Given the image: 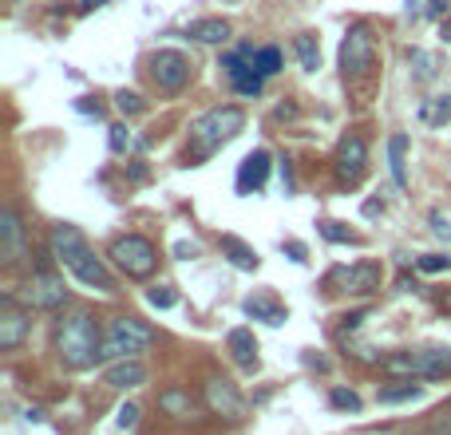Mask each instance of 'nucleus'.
<instances>
[{"label": "nucleus", "instance_id": "nucleus-11", "mask_svg": "<svg viewBox=\"0 0 451 435\" xmlns=\"http://www.w3.org/2000/svg\"><path fill=\"white\" fill-rule=\"evenodd\" d=\"M218 67H226V76H230V83H234V91H238V96H245V99L261 96V83H265V76L254 67V60L245 64L242 52H230V56H222V64H218Z\"/></svg>", "mask_w": 451, "mask_h": 435}, {"label": "nucleus", "instance_id": "nucleus-16", "mask_svg": "<svg viewBox=\"0 0 451 435\" xmlns=\"http://www.w3.org/2000/svg\"><path fill=\"white\" fill-rule=\"evenodd\" d=\"M218 249H222V258L234 265V269H242V274H254L261 265L258 249L254 245H245L242 238H234V234H222V242H218Z\"/></svg>", "mask_w": 451, "mask_h": 435}, {"label": "nucleus", "instance_id": "nucleus-37", "mask_svg": "<svg viewBox=\"0 0 451 435\" xmlns=\"http://www.w3.org/2000/svg\"><path fill=\"white\" fill-rule=\"evenodd\" d=\"M451 8V0H428V8H424V16L428 20H443Z\"/></svg>", "mask_w": 451, "mask_h": 435}, {"label": "nucleus", "instance_id": "nucleus-19", "mask_svg": "<svg viewBox=\"0 0 451 435\" xmlns=\"http://www.w3.org/2000/svg\"><path fill=\"white\" fill-rule=\"evenodd\" d=\"M103 384L119 388V392L139 388V384H146V368L139 364V360H119V364H111V368L103 372Z\"/></svg>", "mask_w": 451, "mask_h": 435}, {"label": "nucleus", "instance_id": "nucleus-41", "mask_svg": "<svg viewBox=\"0 0 451 435\" xmlns=\"http://www.w3.org/2000/svg\"><path fill=\"white\" fill-rule=\"evenodd\" d=\"M281 182H285V194H293V170H289V162H281Z\"/></svg>", "mask_w": 451, "mask_h": 435}, {"label": "nucleus", "instance_id": "nucleus-33", "mask_svg": "<svg viewBox=\"0 0 451 435\" xmlns=\"http://www.w3.org/2000/svg\"><path fill=\"white\" fill-rule=\"evenodd\" d=\"M115 107H119L123 115H139V111L146 107V103H143L139 96H135V91H115Z\"/></svg>", "mask_w": 451, "mask_h": 435}, {"label": "nucleus", "instance_id": "nucleus-20", "mask_svg": "<svg viewBox=\"0 0 451 435\" xmlns=\"http://www.w3.org/2000/svg\"><path fill=\"white\" fill-rule=\"evenodd\" d=\"M388 170H392V182L408 190V135L396 131L392 139H388Z\"/></svg>", "mask_w": 451, "mask_h": 435}, {"label": "nucleus", "instance_id": "nucleus-29", "mask_svg": "<svg viewBox=\"0 0 451 435\" xmlns=\"http://www.w3.org/2000/svg\"><path fill=\"white\" fill-rule=\"evenodd\" d=\"M329 403H333L337 412H360V396H356L353 388H333V392H329Z\"/></svg>", "mask_w": 451, "mask_h": 435}, {"label": "nucleus", "instance_id": "nucleus-2", "mask_svg": "<svg viewBox=\"0 0 451 435\" xmlns=\"http://www.w3.org/2000/svg\"><path fill=\"white\" fill-rule=\"evenodd\" d=\"M56 353L64 360L67 368H91L96 360H103V337H99V324L87 309H76L67 313L60 328H56Z\"/></svg>", "mask_w": 451, "mask_h": 435}, {"label": "nucleus", "instance_id": "nucleus-39", "mask_svg": "<svg viewBox=\"0 0 451 435\" xmlns=\"http://www.w3.org/2000/svg\"><path fill=\"white\" fill-rule=\"evenodd\" d=\"M428 222H432V230L439 234V238H443V242H451V222H448V218H439V214H432Z\"/></svg>", "mask_w": 451, "mask_h": 435}, {"label": "nucleus", "instance_id": "nucleus-23", "mask_svg": "<svg viewBox=\"0 0 451 435\" xmlns=\"http://www.w3.org/2000/svg\"><path fill=\"white\" fill-rule=\"evenodd\" d=\"M186 36L202 40V44H226L230 40V24L226 20H194L190 28H186Z\"/></svg>", "mask_w": 451, "mask_h": 435}, {"label": "nucleus", "instance_id": "nucleus-32", "mask_svg": "<svg viewBox=\"0 0 451 435\" xmlns=\"http://www.w3.org/2000/svg\"><path fill=\"white\" fill-rule=\"evenodd\" d=\"M317 230H321L324 242H337V245H340V242H356V234H349V230L340 226V222H321Z\"/></svg>", "mask_w": 451, "mask_h": 435}, {"label": "nucleus", "instance_id": "nucleus-6", "mask_svg": "<svg viewBox=\"0 0 451 435\" xmlns=\"http://www.w3.org/2000/svg\"><path fill=\"white\" fill-rule=\"evenodd\" d=\"M111 261L127 277H151L155 265H159V254H155V245L146 242V238L127 234V238H115L111 242Z\"/></svg>", "mask_w": 451, "mask_h": 435}, {"label": "nucleus", "instance_id": "nucleus-44", "mask_svg": "<svg viewBox=\"0 0 451 435\" xmlns=\"http://www.w3.org/2000/svg\"><path fill=\"white\" fill-rule=\"evenodd\" d=\"M439 40H443V44H451V16L439 24Z\"/></svg>", "mask_w": 451, "mask_h": 435}, {"label": "nucleus", "instance_id": "nucleus-17", "mask_svg": "<svg viewBox=\"0 0 451 435\" xmlns=\"http://www.w3.org/2000/svg\"><path fill=\"white\" fill-rule=\"evenodd\" d=\"M20 245H24V226H20V214L12 206L0 210V258L16 261Z\"/></svg>", "mask_w": 451, "mask_h": 435}, {"label": "nucleus", "instance_id": "nucleus-24", "mask_svg": "<svg viewBox=\"0 0 451 435\" xmlns=\"http://www.w3.org/2000/svg\"><path fill=\"white\" fill-rule=\"evenodd\" d=\"M424 353V380L451 376V348H419Z\"/></svg>", "mask_w": 451, "mask_h": 435}, {"label": "nucleus", "instance_id": "nucleus-4", "mask_svg": "<svg viewBox=\"0 0 451 435\" xmlns=\"http://www.w3.org/2000/svg\"><path fill=\"white\" fill-rule=\"evenodd\" d=\"M155 333L139 317H115L103 337V360H139V353L151 348Z\"/></svg>", "mask_w": 451, "mask_h": 435}, {"label": "nucleus", "instance_id": "nucleus-7", "mask_svg": "<svg viewBox=\"0 0 451 435\" xmlns=\"http://www.w3.org/2000/svg\"><path fill=\"white\" fill-rule=\"evenodd\" d=\"M151 80L159 83V91L175 96V91H182V87L190 83V60L175 48L155 52V56H151Z\"/></svg>", "mask_w": 451, "mask_h": 435}, {"label": "nucleus", "instance_id": "nucleus-13", "mask_svg": "<svg viewBox=\"0 0 451 435\" xmlns=\"http://www.w3.org/2000/svg\"><path fill=\"white\" fill-rule=\"evenodd\" d=\"M206 403L214 416H226V419H238L245 412L242 396H238V388L230 384V380H222V376H214L206 384Z\"/></svg>", "mask_w": 451, "mask_h": 435}, {"label": "nucleus", "instance_id": "nucleus-1", "mask_svg": "<svg viewBox=\"0 0 451 435\" xmlns=\"http://www.w3.org/2000/svg\"><path fill=\"white\" fill-rule=\"evenodd\" d=\"M52 258L60 261L64 269H72L76 281H83L87 289L99 293H115V277L107 274V265L91 254V245L76 226H52Z\"/></svg>", "mask_w": 451, "mask_h": 435}, {"label": "nucleus", "instance_id": "nucleus-22", "mask_svg": "<svg viewBox=\"0 0 451 435\" xmlns=\"http://www.w3.org/2000/svg\"><path fill=\"white\" fill-rule=\"evenodd\" d=\"M159 408L166 412V416H175V419H190L194 416V400H190V392H182V388L159 392Z\"/></svg>", "mask_w": 451, "mask_h": 435}, {"label": "nucleus", "instance_id": "nucleus-18", "mask_svg": "<svg viewBox=\"0 0 451 435\" xmlns=\"http://www.w3.org/2000/svg\"><path fill=\"white\" fill-rule=\"evenodd\" d=\"M226 348H230L234 364H238L242 372H254V368H258V340H254V333H250V328H234V333L226 337Z\"/></svg>", "mask_w": 451, "mask_h": 435}, {"label": "nucleus", "instance_id": "nucleus-27", "mask_svg": "<svg viewBox=\"0 0 451 435\" xmlns=\"http://www.w3.org/2000/svg\"><path fill=\"white\" fill-rule=\"evenodd\" d=\"M293 52H297V60H301L305 71H317V67H321V48H317V40H313L309 32H301L297 40H293Z\"/></svg>", "mask_w": 451, "mask_h": 435}, {"label": "nucleus", "instance_id": "nucleus-21", "mask_svg": "<svg viewBox=\"0 0 451 435\" xmlns=\"http://www.w3.org/2000/svg\"><path fill=\"white\" fill-rule=\"evenodd\" d=\"M419 123L424 127H448L451 123V96H432L419 103Z\"/></svg>", "mask_w": 451, "mask_h": 435}, {"label": "nucleus", "instance_id": "nucleus-42", "mask_svg": "<svg viewBox=\"0 0 451 435\" xmlns=\"http://www.w3.org/2000/svg\"><path fill=\"white\" fill-rule=\"evenodd\" d=\"M396 289H404V293H408V289H416V277L400 274V277H396Z\"/></svg>", "mask_w": 451, "mask_h": 435}, {"label": "nucleus", "instance_id": "nucleus-40", "mask_svg": "<svg viewBox=\"0 0 451 435\" xmlns=\"http://www.w3.org/2000/svg\"><path fill=\"white\" fill-rule=\"evenodd\" d=\"M281 249L289 254V261H305V245L301 242H281Z\"/></svg>", "mask_w": 451, "mask_h": 435}, {"label": "nucleus", "instance_id": "nucleus-28", "mask_svg": "<svg viewBox=\"0 0 451 435\" xmlns=\"http://www.w3.org/2000/svg\"><path fill=\"white\" fill-rule=\"evenodd\" d=\"M254 67H258L265 80L277 76V71H281V48H261L258 56H254Z\"/></svg>", "mask_w": 451, "mask_h": 435}, {"label": "nucleus", "instance_id": "nucleus-12", "mask_svg": "<svg viewBox=\"0 0 451 435\" xmlns=\"http://www.w3.org/2000/svg\"><path fill=\"white\" fill-rule=\"evenodd\" d=\"M333 281H337L344 293H360V297H364V293L380 289V265H376V261H356L349 269H337Z\"/></svg>", "mask_w": 451, "mask_h": 435}, {"label": "nucleus", "instance_id": "nucleus-45", "mask_svg": "<svg viewBox=\"0 0 451 435\" xmlns=\"http://www.w3.org/2000/svg\"><path fill=\"white\" fill-rule=\"evenodd\" d=\"M380 210H384V206H380V202H364V218H376Z\"/></svg>", "mask_w": 451, "mask_h": 435}, {"label": "nucleus", "instance_id": "nucleus-43", "mask_svg": "<svg viewBox=\"0 0 451 435\" xmlns=\"http://www.w3.org/2000/svg\"><path fill=\"white\" fill-rule=\"evenodd\" d=\"M103 4H107V0H83L80 12H96V8H103Z\"/></svg>", "mask_w": 451, "mask_h": 435}, {"label": "nucleus", "instance_id": "nucleus-26", "mask_svg": "<svg viewBox=\"0 0 451 435\" xmlns=\"http://www.w3.org/2000/svg\"><path fill=\"white\" fill-rule=\"evenodd\" d=\"M424 396V384L416 380H400V384L380 388V403H404V400H419Z\"/></svg>", "mask_w": 451, "mask_h": 435}, {"label": "nucleus", "instance_id": "nucleus-5", "mask_svg": "<svg viewBox=\"0 0 451 435\" xmlns=\"http://www.w3.org/2000/svg\"><path fill=\"white\" fill-rule=\"evenodd\" d=\"M372 67H376V44H372V32L364 24H353L344 40H340V71H344V80L356 83L364 80Z\"/></svg>", "mask_w": 451, "mask_h": 435}, {"label": "nucleus", "instance_id": "nucleus-10", "mask_svg": "<svg viewBox=\"0 0 451 435\" xmlns=\"http://www.w3.org/2000/svg\"><path fill=\"white\" fill-rule=\"evenodd\" d=\"M28 337V313L16 305V297H0V348L4 353H16Z\"/></svg>", "mask_w": 451, "mask_h": 435}, {"label": "nucleus", "instance_id": "nucleus-25", "mask_svg": "<svg viewBox=\"0 0 451 435\" xmlns=\"http://www.w3.org/2000/svg\"><path fill=\"white\" fill-rule=\"evenodd\" d=\"M408 64H412V76H416L419 83H432L435 71H439L435 56H432V52H424V48H412V52H408Z\"/></svg>", "mask_w": 451, "mask_h": 435}, {"label": "nucleus", "instance_id": "nucleus-14", "mask_svg": "<svg viewBox=\"0 0 451 435\" xmlns=\"http://www.w3.org/2000/svg\"><path fill=\"white\" fill-rule=\"evenodd\" d=\"M270 178V150H250L238 166V194H258Z\"/></svg>", "mask_w": 451, "mask_h": 435}, {"label": "nucleus", "instance_id": "nucleus-31", "mask_svg": "<svg viewBox=\"0 0 451 435\" xmlns=\"http://www.w3.org/2000/svg\"><path fill=\"white\" fill-rule=\"evenodd\" d=\"M419 274H448L451 269V258H443V254H424V258L416 261Z\"/></svg>", "mask_w": 451, "mask_h": 435}, {"label": "nucleus", "instance_id": "nucleus-3", "mask_svg": "<svg viewBox=\"0 0 451 435\" xmlns=\"http://www.w3.org/2000/svg\"><path fill=\"white\" fill-rule=\"evenodd\" d=\"M245 127V115L242 107H210L206 115H198L190 123V150H186V159L190 162H206L214 150H222L230 139H238Z\"/></svg>", "mask_w": 451, "mask_h": 435}, {"label": "nucleus", "instance_id": "nucleus-35", "mask_svg": "<svg viewBox=\"0 0 451 435\" xmlns=\"http://www.w3.org/2000/svg\"><path fill=\"white\" fill-rule=\"evenodd\" d=\"M432 435H451V408H439L432 416Z\"/></svg>", "mask_w": 451, "mask_h": 435}, {"label": "nucleus", "instance_id": "nucleus-38", "mask_svg": "<svg viewBox=\"0 0 451 435\" xmlns=\"http://www.w3.org/2000/svg\"><path fill=\"white\" fill-rule=\"evenodd\" d=\"M170 254H175L178 261H190V258H198V245L182 238V242H175V249H170Z\"/></svg>", "mask_w": 451, "mask_h": 435}, {"label": "nucleus", "instance_id": "nucleus-30", "mask_svg": "<svg viewBox=\"0 0 451 435\" xmlns=\"http://www.w3.org/2000/svg\"><path fill=\"white\" fill-rule=\"evenodd\" d=\"M107 143H111V150H115V155H123V150H131L135 135H131V127H127V123H115V127H111V135H107Z\"/></svg>", "mask_w": 451, "mask_h": 435}, {"label": "nucleus", "instance_id": "nucleus-9", "mask_svg": "<svg viewBox=\"0 0 451 435\" xmlns=\"http://www.w3.org/2000/svg\"><path fill=\"white\" fill-rule=\"evenodd\" d=\"M337 178L344 186H356L360 178H364V162H368V143L360 139V135H344L337 146Z\"/></svg>", "mask_w": 451, "mask_h": 435}, {"label": "nucleus", "instance_id": "nucleus-36", "mask_svg": "<svg viewBox=\"0 0 451 435\" xmlns=\"http://www.w3.org/2000/svg\"><path fill=\"white\" fill-rule=\"evenodd\" d=\"M135 423H139V408H135V403H123V408H119V427L127 432Z\"/></svg>", "mask_w": 451, "mask_h": 435}, {"label": "nucleus", "instance_id": "nucleus-15", "mask_svg": "<svg viewBox=\"0 0 451 435\" xmlns=\"http://www.w3.org/2000/svg\"><path fill=\"white\" fill-rule=\"evenodd\" d=\"M242 313H245V317H254V321H261V324H270V328H277V324L289 321V313L277 305L270 293H254V297H245Z\"/></svg>", "mask_w": 451, "mask_h": 435}, {"label": "nucleus", "instance_id": "nucleus-8", "mask_svg": "<svg viewBox=\"0 0 451 435\" xmlns=\"http://www.w3.org/2000/svg\"><path fill=\"white\" fill-rule=\"evenodd\" d=\"M24 297H28V305L32 309H60L67 301V285H64V277L56 274L52 265H40V269L32 274V281H28Z\"/></svg>", "mask_w": 451, "mask_h": 435}, {"label": "nucleus", "instance_id": "nucleus-34", "mask_svg": "<svg viewBox=\"0 0 451 435\" xmlns=\"http://www.w3.org/2000/svg\"><path fill=\"white\" fill-rule=\"evenodd\" d=\"M146 301H151L155 309H175L178 297H175V289H162V285H159V289H151V293H146Z\"/></svg>", "mask_w": 451, "mask_h": 435}]
</instances>
